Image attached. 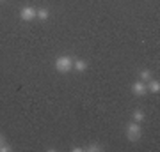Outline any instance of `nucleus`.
<instances>
[{
	"instance_id": "nucleus-9",
	"label": "nucleus",
	"mask_w": 160,
	"mask_h": 152,
	"mask_svg": "<svg viewBox=\"0 0 160 152\" xmlns=\"http://www.w3.org/2000/svg\"><path fill=\"white\" fill-rule=\"evenodd\" d=\"M48 16H50V11H48V9H38V12H36V18L41 20V21L48 20Z\"/></svg>"
},
{
	"instance_id": "nucleus-5",
	"label": "nucleus",
	"mask_w": 160,
	"mask_h": 152,
	"mask_svg": "<svg viewBox=\"0 0 160 152\" xmlns=\"http://www.w3.org/2000/svg\"><path fill=\"white\" fill-rule=\"evenodd\" d=\"M146 89H148V92H151V94H158L160 92V81L158 80H149V81H146Z\"/></svg>"
},
{
	"instance_id": "nucleus-8",
	"label": "nucleus",
	"mask_w": 160,
	"mask_h": 152,
	"mask_svg": "<svg viewBox=\"0 0 160 152\" xmlns=\"http://www.w3.org/2000/svg\"><path fill=\"white\" fill-rule=\"evenodd\" d=\"M132 117H133V122H139V124H141V122L144 120V117H146V115H144L142 110H133Z\"/></svg>"
},
{
	"instance_id": "nucleus-6",
	"label": "nucleus",
	"mask_w": 160,
	"mask_h": 152,
	"mask_svg": "<svg viewBox=\"0 0 160 152\" xmlns=\"http://www.w3.org/2000/svg\"><path fill=\"white\" fill-rule=\"evenodd\" d=\"M73 69L75 71H77V73H84V71H86L87 69V62L86 60H73Z\"/></svg>"
},
{
	"instance_id": "nucleus-2",
	"label": "nucleus",
	"mask_w": 160,
	"mask_h": 152,
	"mask_svg": "<svg viewBox=\"0 0 160 152\" xmlns=\"http://www.w3.org/2000/svg\"><path fill=\"white\" fill-rule=\"evenodd\" d=\"M142 136V127L139 122H130V124L126 126V138L130 141H139V138Z\"/></svg>"
},
{
	"instance_id": "nucleus-3",
	"label": "nucleus",
	"mask_w": 160,
	"mask_h": 152,
	"mask_svg": "<svg viewBox=\"0 0 160 152\" xmlns=\"http://www.w3.org/2000/svg\"><path fill=\"white\" fill-rule=\"evenodd\" d=\"M36 12H38V9H34V7H30V6H25L20 11V18H22L23 21H32V20H36Z\"/></svg>"
},
{
	"instance_id": "nucleus-1",
	"label": "nucleus",
	"mask_w": 160,
	"mask_h": 152,
	"mask_svg": "<svg viewBox=\"0 0 160 152\" xmlns=\"http://www.w3.org/2000/svg\"><path fill=\"white\" fill-rule=\"evenodd\" d=\"M53 67L57 69L59 73H62V74L69 73V71L73 69V58H71L69 55L57 57V58H55V62H53Z\"/></svg>"
},
{
	"instance_id": "nucleus-4",
	"label": "nucleus",
	"mask_w": 160,
	"mask_h": 152,
	"mask_svg": "<svg viewBox=\"0 0 160 152\" xmlns=\"http://www.w3.org/2000/svg\"><path fill=\"white\" fill-rule=\"evenodd\" d=\"M132 92L135 94V96L142 97L146 92H148V89H146V83L144 81H141V80H137V81H133L132 83Z\"/></svg>"
},
{
	"instance_id": "nucleus-10",
	"label": "nucleus",
	"mask_w": 160,
	"mask_h": 152,
	"mask_svg": "<svg viewBox=\"0 0 160 152\" xmlns=\"http://www.w3.org/2000/svg\"><path fill=\"white\" fill-rule=\"evenodd\" d=\"M84 150H87V152H100V150H103V147L100 145V143H89Z\"/></svg>"
},
{
	"instance_id": "nucleus-12",
	"label": "nucleus",
	"mask_w": 160,
	"mask_h": 152,
	"mask_svg": "<svg viewBox=\"0 0 160 152\" xmlns=\"http://www.w3.org/2000/svg\"><path fill=\"white\" fill-rule=\"evenodd\" d=\"M4 143H6V136H2V135H0V147L4 145Z\"/></svg>"
},
{
	"instance_id": "nucleus-7",
	"label": "nucleus",
	"mask_w": 160,
	"mask_h": 152,
	"mask_svg": "<svg viewBox=\"0 0 160 152\" xmlns=\"http://www.w3.org/2000/svg\"><path fill=\"white\" fill-rule=\"evenodd\" d=\"M151 78H153V73H151L149 69H141V71H139V80H141V81L146 83V81H149Z\"/></svg>"
},
{
	"instance_id": "nucleus-13",
	"label": "nucleus",
	"mask_w": 160,
	"mask_h": 152,
	"mask_svg": "<svg viewBox=\"0 0 160 152\" xmlns=\"http://www.w3.org/2000/svg\"><path fill=\"white\" fill-rule=\"evenodd\" d=\"M0 2H4V0H0Z\"/></svg>"
},
{
	"instance_id": "nucleus-11",
	"label": "nucleus",
	"mask_w": 160,
	"mask_h": 152,
	"mask_svg": "<svg viewBox=\"0 0 160 152\" xmlns=\"http://www.w3.org/2000/svg\"><path fill=\"white\" fill-rule=\"evenodd\" d=\"M11 150H12V147L9 145L7 141H6V143H4V145H2V147H0V152H11Z\"/></svg>"
}]
</instances>
